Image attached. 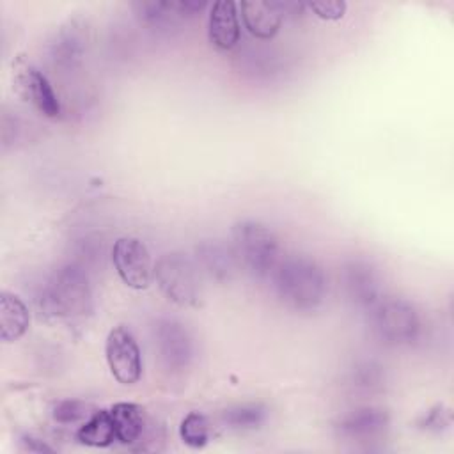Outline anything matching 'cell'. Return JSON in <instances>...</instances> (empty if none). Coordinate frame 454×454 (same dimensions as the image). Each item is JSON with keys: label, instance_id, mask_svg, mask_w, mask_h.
I'll return each mask as SVG.
<instances>
[{"label": "cell", "instance_id": "ac0fdd59", "mask_svg": "<svg viewBox=\"0 0 454 454\" xmlns=\"http://www.w3.org/2000/svg\"><path fill=\"white\" fill-rule=\"evenodd\" d=\"M110 415L115 426L117 440L124 445L140 442L145 433L147 419L142 406L133 403H117L110 408Z\"/></svg>", "mask_w": 454, "mask_h": 454}, {"label": "cell", "instance_id": "d6986e66", "mask_svg": "<svg viewBox=\"0 0 454 454\" xmlns=\"http://www.w3.org/2000/svg\"><path fill=\"white\" fill-rule=\"evenodd\" d=\"M80 443L89 447H108L117 440L110 410H99L85 419L76 431Z\"/></svg>", "mask_w": 454, "mask_h": 454}, {"label": "cell", "instance_id": "9a60e30c", "mask_svg": "<svg viewBox=\"0 0 454 454\" xmlns=\"http://www.w3.org/2000/svg\"><path fill=\"white\" fill-rule=\"evenodd\" d=\"M207 37L218 50H231L239 39V23L236 4L218 0L213 4L207 20Z\"/></svg>", "mask_w": 454, "mask_h": 454}, {"label": "cell", "instance_id": "52a82bcc", "mask_svg": "<svg viewBox=\"0 0 454 454\" xmlns=\"http://www.w3.org/2000/svg\"><path fill=\"white\" fill-rule=\"evenodd\" d=\"M106 364L114 378L122 385H133L142 376L140 349L129 330L115 326L110 330L105 344Z\"/></svg>", "mask_w": 454, "mask_h": 454}, {"label": "cell", "instance_id": "9c48e42d", "mask_svg": "<svg viewBox=\"0 0 454 454\" xmlns=\"http://www.w3.org/2000/svg\"><path fill=\"white\" fill-rule=\"evenodd\" d=\"M154 346L165 369L179 372L188 367L193 346L188 330L176 319H160L154 325Z\"/></svg>", "mask_w": 454, "mask_h": 454}, {"label": "cell", "instance_id": "cb8c5ba5", "mask_svg": "<svg viewBox=\"0 0 454 454\" xmlns=\"http://www.w3.org/2000/svg\"><path fill=\"white\" fill-rule=\"evenodd\" d=\"M307 7L310 11L316 12V16H319L321 20H340L346 12V2L342 0H325V2H310L307 4Z\"/></svg>", "mask_w": 454, "mask_h": 454}, {"label": "cell", "instance_id": "4fadbf2b", "mask_svg": "<svg viewBox=\"0 0 454 454\" xmlns=\"http://www.w3.org/2000/svg\"><path fill=\"white\" fill-rule=\"evenodd\" d=\"M247 30L257 39H271L284 20L282 2L245 0L239 4Z\"/></svg>", "mask_w": 454, "mask_h": 454}, {"label": "cell", "instance_id": "6da1fadb", "mask_svg": "<svg viewBox=\"0 0 454 454\" xmlns=\"http://www.w3.org/2000/svg\"><path fill=\"white\" fill-rule=\"evenodd\" d=\"M273 286L280 301L298 312L316 310L326 293L323 270L307 257H287L273 270Z\"/></svg>", "mask_w": 454, "mask_h": 454}, {"label": "cell", "instance_id": "5bb4252c", "mask_svg": "<svg viewBox=\"0 0 454 454\" xmlns=\"http://www.w3.org/2000/svg\"><path fill=\"white\" fill-rule=\"evenodd\" d=\"M197 268L216 282L231 280L239 266L232 247L223 245L218 239L204 241L197 247Z\"/></svg>", "mask_w": 454, "mask_h": 454}, {"label": "cell", "instance_id": "603a6c76", "mask_svg": "<svg viewBox=\"0 0 454 454\" xmlns=\"http://www.w3.org/2000/svg\"><path fill=\"white\" fill-rule=\"evenodd\" d=\"M87 404L76 399H62L53 406V419L59 424H74L82 419H87Z\"/></svg>", "mask_w": 454, "mask_h": 454}, {"label": "cell", "instance_id": "3957f363", "mask_svg": "<svg viewBox=\"0 0 454 454\" xmlns=\"http://www.w3.org/2000/svg\"><path fill=\"white\" fill-rule=\"evenodd\" d=\"M232 250L239 266L254 277L273 273L278 264V239L266 225L243 220L232 227Z\"/></svg>", "mask_w": 454, "mask_h": 454}, {"label": "cell", "instance_id": "44dd1931", "mask_svg": "<svg viewBox=\"0 0 454 454\" xmlns=\"http://www.w3.org/2000/svg\"><path fill=\"white\" fill-rule=\"evenodd\" d=\"M383 380V367L371 360L356 364L349 372V385L358 392H374L381 388Z\"/></svg>", "mask_w": 454, "mask_h": 454}, {"label": "cell", "instance_id": "277c9868", "mask_svg": "<svg viewBox=\"0 0 454 454\" xmlns=\"http://www.w3.org/2000/svg\"><path fill=\"white\" fill-rule=\"evenodd\" d=\"M161 293L177 305H195L199 300V268L184 254H163L153 268Z\"/></svg>", "mask_w": 454, "mask_h": 454}, {"label": "cell", "instance_id": "7a4b0ae2", "mask_svg": "<svg viewBox=\"0 0 454 454\" xmlns=\"http://www.w3.org/2000/svg\"><path fill=\"white\" fill-rule=\"evenodd\" d=\"M43 305L62 317H82L92 307V293L87 270L78 262L59 268L43 289Z\"/></svg>", "mask_w": 454, "mask_h": 454}, {"label": "cell", "instance_id": "2e32d148", "mask_svg": "<svg viewBox=\"0 0 454 454\" xmlns=\"http://www.w3.org/2000/svg\"><path fill=\"white\" fill-rule=\"evenodd\" d=\"M85 50V37L80 27L69 23L67 27L60 28L55 39L50 44V59L51 64L59 69H73Z\"/></svg>", "mask_w": 454, "mask_h": 454}, {"label": "cell", "instance_id": "8992f818", "mask_svg": "<svg viewBox=\"0 0 454 454\" xmlns=\"http://www.w3.org/2000/svg\"><path fill=\"white\" fill-rule=\"evenodd\" d=\"M112 262L121 280L133 289H145L153 278L151 255L137 238H119L112 248Z\"/></svg>", "mask_w": 454, "mask_h": 454}, {"label": "cell", "instance_id": "ba28073f", "mask_svg": "<svg viewBox=\"0 0 454 454\" xmlns=\"http://www.w3.org/2000/svg\"><path fill=\"white\" fill-rule=\"evenodd\" d=\"M12 83L25 101L46 117H57L60 114V103L53 92L46 76L25 60L12 62Z\"/></svg>", "mask_w": 454, "mask_h": 454}, {"label": "cell", "instance_id": "7c38bea8", "mask_svg": "<svg viewBox=\"0 0 454 454\" xmlns=\"http://www.w3.org/2000/svg\"><path fill=\"white\" fill-rule=\"evenodd\" d=\"M390 424V417L383 408H356L344 413L337 424V434L349 442H371L380 438Z\"/></svg>", "mask_w": 454, "mask_h": 454}, {"label": "cell", "instance_id": "7402d4cb", "mask_svg": "<svg viewBox=\"0 0 454 454\" xmlns=\"http://www.w3.org/2000/svg\"><path fill=\"white\" fill-rule=\"evenodd\" d=\"M179 436L192 449L204 447L209 440V422H207V419L199 411H190L181 420Z\"/></svg>", "mask_w": 454, "mask_h": 454}, {"label": "cell", "instance_id": "8fae6325", "mask_svg": "<svg viewBox=\"0 0 454 454\" xmlns=\"http://www.w3.org/2000/svg\"><path fill=\"white\" fill-rule=\"evenodd\" d=\"M342 286L348 298L362 309H372L381 296V280L367 261H349L342 270Z\"/></svg>", "mask_w": 454, "mask_h": 454}, {"label": "cell", "instance_id": "30bf717a", "mask_svg": "<svg viewBox=\"0 0 454 454\" xmlns=\"http://www.w3.org/2000/svg\"><path fill=\"white\" fill-rule=\"evenodd\" d=\"M206 5L207 4L204 0H172V2L142 0V2H135L131 7L140 23L151 28L161 30L199 14Z\"/></svg>", "mask_w": 454, "mask_h": 454}, {"label": "cell", "instance_id": "d4e9b609", "mask_svg": "<svg viewBox=\"0 0 454 454\" xmlns=\"http://www.w3.org/2000/svg\"><path fill=\"white\" fill-rule=\"evenodd\" d=\"M442 415H443V411H442L440 408L429 411V415L424 417L422 426H424L426 429H440V424H443V422H442Z\"/></svg>", "mask_w": 454, "mask_h": 454}, {"label": "cell", "instance_id": "ffe728a7", "mask_svg": "<svg viewBox=\"0 0 454 454\" xmlns=\"http://www.w3.org/2000/svg\"><path fill=\"white\" fill-rule=\"evenodd\" d=\"M266 406L261 403H243L222 411V422L231 429H255L266 419Z\"/></svg>", "mask_w": 454, "mask_h": 454}, {"label": "cell", "instance_id": "5b68a950", "mask_svg": "<svg viewBox=\"0 0 454 454\" xmlns=\"http://www.w3.org/2000/svg\"><path fill=\"white\" fill-rule=\"evenodd\" d=\"M371 321L376 335L392 346H404L417 339L420 332V319L411 303L390 298H381L371 309Z\"/></svg>", "mask_w": 454, "mask_h": 454}, {"label": "cell", "instance_id": "e0dca14e", "mask_svg": "<svg viewBox=\"0 0 454 454\" xmlns=\"http://www.w3.org/2000/svg\"><path fill=\"white\" fill-rule=\"evenodd\" d=\"M30 325V314L23 300L12 293L0 294V339L12 342L20 339Z\"/></svg>", "mask_w": 454, "mask_h": 454}]
</instances>
